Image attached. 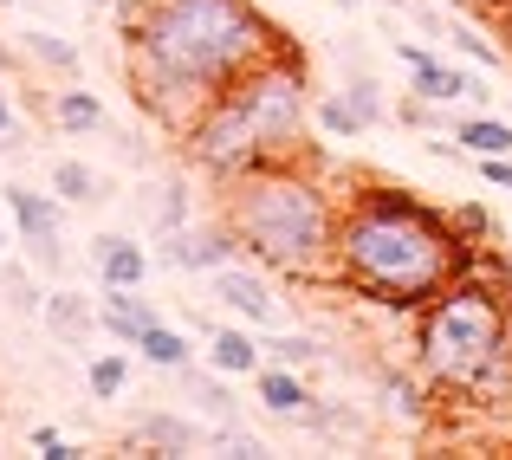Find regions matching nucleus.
Wrapping results in <instances>:
<instances>
[{"label": "nucleus", "instance_id": "f257e3e1", "mask_svg": "<svg viewBox=\"0 0 512 460\" xmlns=\"http://www.w3.org/2000/svg\"><path fill=\"white\" fill-rule=\"evenodd\" d=\"M474 266V247L454 234L448 208L422 201L396 182H357L338 201V240H331V279L383 311H422L441 286Z\"/></svg>", "mask_w": 512, "mask_h": 460}, {"label": "nucleus", "instance_id": "f03ea898", "mask_svg": "<svg viewBox=\"0 0 512 460\" xmlns=\"http://www.w3.org/2000/svg\"><path fill=\"white\" fill-rule=\"evenodd\" d=\"M221 221L234 227L240 253L279 279H331V240H338V195L312 156L260 162L221 188Z\"/></svg>", "mask_w": 512, "mask_h": 460}, {"label": "nucleus", "instance_id": "7ed1b4c3", "mask_svg": "<svg viewBox=\"0 0 512 460\" xmlns=\"http://www.w3.org/2000/svg\"><path fill=\"white\" fill-rule=\"evenodd\" d=\"M117 33H124V52L169 65L201 98L227 91L247 65H260L292 39L253 0H130Z\"/></svg>", "mask_w": 512, "mask_h": 460}, {"label": "nucleus", "instance_id": "20e7f679", "mask_svg": "<svg viewBox=\"0 0 512 460\" xmlns=\"http://www.w3.org/2000/svg\"><path fill=\"white\" fill-rule=\"evenodd\" d=\"M415 370L448 396H512V286L467 266L454 286L415 311Z\"/></svg>", "mask_w": 512, "mask_h": 460}, {"label": "nucleus", "instance_id": "39448f33", "mask_svg": "<svg viewBox=\"0 0 512 460\" xmlns=\"http://www.w3.org/2000/svg\"><path fill=\"white\" fill-rule=\"evenodd\" d=\"M7 221L13 234L26 240V260H33V273H65V201L59 195H39V188L13 182L7 188Z\"/></svg>", "mask_w": 512, "mask_h": 460}, {"label": "nucleus", "instance_id": "423d86ee", "mask_svg": "<svg viewBox=\"0 0 512 460\" xmlns=\"http://www.w3.org/2000/svg\"><path fill=\"white\" fill-rule=\"evenodd\" d=\"M208 279H214V299L234 311L240 324H253V331H279V324H286V305H279V292H273V279H266V266L227 260V266H214Z\"/></svg>", "mask_w": 512, "mask_h": 460}, {"label": "nucleus", "instance_id": "0eeeda50", "mask_svg": "<svg viewBox=\"0 0 512 460\" xmlns=\"http://www.w3.org/2000/svg\"><path fill=\"white\" fill-rule=\"evenodd\" d=\"M396 59L409 65V78H415V98H422V104H467V98L480 104V98H487L474 72H461V65H448L441 52L415 46V39H396Z\"/></svg>", "mask_w": 512, "mask_h": 460}, {"label": "nucleus", "instance_id": "6e6552de", "mask_svg": "<svg viewBox=\"0 0 512 460\" xmlns=\"http://www.w3.org/2000/svg\"><path fill=\"white\" fill-rule=\"evenodd\" d=\"M156 260L169 266V273H214V266H227V260H240V240H234V227L227 221H208V227H175V234H163V253Z\"/></svg>", "mask_w": 512, "mask_h": 460}, {"label": "nucleus", "instance_id": "1a4fd4ad", "mask_svg": "<svg viewBox=\"0 0 512 460\" xmlns=\"http://www.w3.org/2000/svg\"><path fill=\"white\" fill-rule=\"evenodd\" d=\"M409 13H415V20L428 26V33H441V39H448V46L461 52V59L487 65V72H506V65H512V59H506V46H493V39L480 33L474 20H448V13H441L435 0H409Z\"/></svg>", "mask_w": 512, "mask_h": 460}, {"label": "nucleus", "instance_id": "9d476101", "mask_svg": "<svg viewBox=\"0 0 512 460\" xmlns=\"http://www.w3.org/2000/svg\"><path fill=\"white\" fill-rule=\"evenodd\" d=\"M208 435L214 428L188 422V415H175V409H143L137 422H130V441H137V448H156V454H201Z\"/></svg>", "mask_w": 512, "mask_h": 460}, {"label": "nucleus", "instance_id": "9b49d317", "mask_svg": "<svg viewBox=\"0 0 512 460\" xmlns=\"http://www.w3.org/2000/svg\"><path fill=\"white\" fill-rule=\"evenodd\" d=\"M156 324V305L143 299V286H111L98 299V331L111 337V344H124V350H137V337Z\"/></svg>", "mask_w": 512, "mask_h": 460}, {"label": "nucleus", "instance_id": "f8f14e48", "mask_svg": "<svg viewBox=\"0 0 512 460\" xmlns=\"http://www.w3.org/2000/svg\"><path fill=\"white\" fill-rule=\"evenodd\" d=\"M91 266H98V286L111 292V286H143L156 260L130 234H98V240H91Z\"/></svg>", "mask_w": 512, "mask_h": 460}, {"label": "nucleus", "instance_id": "ddd939ff", "mask_svg": "<svg viewBox=\"0 0 512 460\" xmlns=\"http://www.w3.org/2000/svg\"><path fill=\"white\" fill-rule=\"evenodd\" d=\"M253 389H260V409L273 415V422H299V415L312 409V389H305V376L286 370V363H260V370H253Z\"/></svg>", "mask_w": 512, "mask_h": 460}, {"label": "nucleus", "instance_id": "4468645a", "mask_svg": "<svg viewBox=\"0 0 512 460\" xmlns=\"http://www.w3.org/2000/svg\"><path fill=\"white\" fill-rule=\"evenodd\" d=\"M39 318H46V331L59 337L65 350H85L91 337H98V305L91 299H78V292H46V311H39Z\"/></svg>", "mask_w": 512, "mask_h": 460}, {"label": "nucleus", "instance_id": "2eb2a0df", "mask_svg": "<svg viewBox=\"0 0 512 460\" xmlns=\"http://www.w3.org/2000/svg\"><path fill=\"white\" fill-rule=\"evenodd\" d=\"M46 111H52V124H59L65 137H91V130L111 124V117H104V98H98V91H85V85H72V78L46 98Z\"/></svg>", "mask_w": 512, "mask_h": 460}, {"label": "nucleus", "instance_id": "dca6fc26", "mask_svg": "<svg viewBox=\"0 0 512 460\" xmlns=\"http://www.w3.org/2000/svg\"><path fill=\"white\" fill-rule=\"evenodd\" d=\"M266 363V350L253 344L247 331H234V324H214L208 331V370H221L227 383H240V376H253Z\"/></svg>", "mask_w": 512, "mask_h": 460}, {"label": "nucleus", "instance_id": "f3484780", "mask_svg": "<svg viewBox=\"0 0 512 460\" xmlns=\"http://www.w3.org/2000/svg\"><path fill=\"white\" fill-rule=\"evenodd\" d=\"M182 396H195L201 409H208V422H240V402H234V389H227V376L221 370H195V363H182Z\"/></svg>", "mask_w": 512, "mask_h": 460}, {"label": "nucleus", "instance_id": "a211bd4d", "mask_svg": "<svg viewBox=\"0 0 512 460\" xmlns=\"http://www.w3.org/2000/svg\"><path fill=\"white\" fill-rule=\"evenodd\" d=\"M20 59L39 65V72H52V78H78V46L59 39V33H46V26H26L20 33Z\"/></svg>", "mask_w": 512, "mask_h": 460}, {"label": "nucleus", "instance_id": "6ab92c4d", "mask_svg": "<svg viewBox=\"0 0 512 460\" xmlns=\"http://www.w3.org/2000/svg\"><path fill=\"white\" fill-rule=\"evenodd\" d=\"M137 357L150 363V370H169V376H175L182 363H195V344H188V331H175V324H163V318H156L150 331L137 337Z\"/></svg>", "mask_w": 512, "mask_h": 460}, {"label": "nucleus", "instance_id": "aec40b11", "mask_svg": "<svg viewBox=\"0 0 512 460\" xmlns=\"http://www.w3.org/2000/svg\"><path fill=\"white\" fill-rule=\"evenodd\" d=\"M454 143H461L467 150V162L474 156H512V124H500V117H461V124H454Z\"/></svg>", "mask_w": 512, "mask_h": 460}, {"label": "nucleus", "instance_id": "412c9836", "mask_svg": "<svg viewBox=\"0 0 512 460\" xmlns=\"http://www.w3.org/2000/svg\"><path fill=\"white\" fill-rule=\"evenodd\" d=\"M85 389L98 402H117V396H124V389H130V350L124 344H117V350H98V357L85 363Z\"/></svg>", "mask_w": 512, "mask_h": 460}, {"label": "nucleus", "instance_id": "4be33fe9", "mask_svg": "<svg viewBox=\"0 0 512 460\" xmlns=\"http://www.w3.org/2000/svg\"><path fill=\"white\" fill-rule=\"evenodd\" d=\"M52 195H59L65 208H78V201H98V195H104V182L85 169V162L59 156V162H52Z\"/></svg>", "mask_w": 512, "mask_h": 460}, {"label": "nucleus", "instance_id": "5701e85b", "mask_svg": "<svg viewBox=\"0 0 512 460\" xmlns=\"http://www.w3.org/2000/svg\"><path fill=\"white\" fill-rule=\"evenodd\" d=\"M312 124L318 130H325V137H363V117L357 111H350V98H344V91H325V98H312Z\"/></svg>", "mask_w": 512, "mask_h": 460}, {"label": "nucleus", "instance_id": "b1692460", "mask_svg": "<svg viewBox=\"0 0 512 460\" xmlns=\"http://www.w3.org/2000/svg\"><path fill=\"white\" fill-rule=\"evenodd\" d=\"M260 350H266V363H286V370H312V363L325 357V344H318V337H299V331H273Z\"/></svg>", "mask_w": 512, "mask_h": 460}, {"label": "nucleus", "instance_id": "393cba45", "mask_svg": "<svg viewBox=\"0 0 512 460\" xmlns=\"http://www.w3.org/2000/svg\"><path fill=\"white\" fill-rule=\"evenodd\" d=\"M195 221V201H188V182L182 175H169L163 188H156V234H175V227Z\"/></svg>", "mask_w": 512, "mask_h": 460}, {"label": "nucleus", "instance_id": "a878e982", "mask_svg": "<svg viewBox=\"0 0 512 460\" xmlns=\"http://www.w3.org/2000/svg\"><path fill=\"white\" fill-rule=\"evenodd\" d=\"M344 98H350V111L363 117V130H376V124H383V98H376V78L363 72V65H350V78H344Z\"/></svg>", "mask_w": 512, "mask_h": 460}, {"label": "nucleus", "instance_id": "bb28decb", "mask_svg": "<svg viewBox=\"0 0 512 460\" xmlns=\"http://www.w3.org/2000/svg\"><path fill=\"white\" fill-rule=\"evenodd\" d=\"M7 292H13V311H26V318L46 311V292H39V279L26 273V266H7Z\"/></svg>", "mask_w": 512, "mask_h": 460}, {"label": "nucleus", "instance_id": "cd10ccee", "mask_svg": "<svg viewBox=\"0 0 512 460\" xmlns=\"http://www.w3.org/2000/svg\"><path fill=\"white\" fill-rule=\"evenodd\" d=\"M448 221H454V234L480 253V240H487V214H480V208H448Z\"/></svg>", "mask_w": 512, "mask_h": 460}, {"label": "nucleus", "instance_id": "c85d7f7f", "mask_svg": "<svg viewBox=\"0 0 512 460\" xmlns=\"http://www.w3.org/2000/svg\"><path fill=\"white\" fill-rule=\"evenodd\" d=\"M26 441H33V448L46 454V460H78V448H72V441H65V435H59V428H46V422H39V428H33V435H26Z\"/></svg>", "mask_w": 512, "mask_h": 460}, {"label": "nucleus", "instance_id": "c756f323", "mask_svg": "<svg viewBox=\"0 0 512 460\" xmlns=\"http://www.w3.org/2000/svg\"><path fill=\"white\" fill-rule=\"evenodd\" d=\"M474 169L487 175L493 188H512V156H474Z\"/></svg>", "mask_w": 512, "mask_h": 460}, {"label": "nucleus", "instance_id": "7c9ffc66", "mask_svg": "<svg viewBox=\"0 0 512 460\" xmlns=\"http://www.w3.org/2000/svg\"><path fill=\"white\" fill-rule=\"evenodd\" d=\"M448 7H461V13H493V20H506L512 0H448Z\"/></svg>", "mask_w": 512, "mask_h": 460}, {"label": "nucleus", "instance_id": "2f4dec72", "mask_svg": "<svg viewBox=\"0 0 512 460\" xmlns=\"http://www.w3.org/2000/svg\"><path fill=\"white\" fill-rule=\"evenodd\" d=\"M13 130H20V117H13V98L0 91V150H7V137H13Z\"/></svg>", "mask_w": 512, "mask_h": 460}, {"label": "nucleus", "instance_id": "473e14b6", "mask_svg": "<svg viewBox=\"0 0 512 460\" xmlns=\"http://www.w3.org/2000/svg\"><path fill=\"white\" fill-rule=\"evenodd\" d=\"M0 253H7V227H0Z\"/></svg>", "mask_w": 512, "mask_h": 460}, {"label": "nucleus", "instance_id": "72a5a7b5", "mask_svg": "<svg viewBox=\"0 0 512 460\" xmlns=\"http://www.w3.org/2000/svg\"><path fill=\"white\" fill-rule=\"evenodd\" d=\"M0 91H7V72H0Z\"/></svg>", "mask_w": 512, "mask_h": 460}, {"label": "nucleus", "instance_id": "f704fd0d", "mask_svg": "<svg viewBox=\"0 0 512 460\" xmlns=\"http://www.w3.org/2000/svg\"><path fill=\"white\" fill-rule=\"evenodd\" d=\"M0 7H13V0H0Z\"/></svg>", "mask_w": 512, "mask_h": 460}, {"label": "nucleus", "instance_id": "c9c22d12", "mask_svg": "<svg viewBox=\"0 0 512 460\" xmlns=\"http://www.w3.org/2000/svg\"><path fill=\"white\" fill-rule=\"evenodd\" d=\"M506 20H512V13H506Z\"/></svg>", "mask_w": 512, "mask_h": 460}]
</instances>
